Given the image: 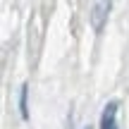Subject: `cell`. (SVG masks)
I'll list each match as a JSON object with an SVG mask.
<instances>
[{
	"label": "cell",
	"instance_id": "cell-1",
	"mask_svg": "<svg viewBox=\"0 0 129 129\" xmlns=\"http://www.w3.org/2000/svg\"><path fill=\"white\" fill-rule=\"evenodd\" d=\"M110 7H112V0H93V7H91V26H93V31H103L108 17H110Z\"/></svg>",
	"mask_w": 129,
	"mask_h": 129
},
{
	"label": "cell",
	"instance_id": "cell-2",
	"mask_svg": "<svg viewBox=\"0 0 129 129\" xmlns=\"http://www.w3.org/2000/svg\"><path fill=\"white\" fill-rule=\"evenodd\" d=\"M101 129H120L117 127V103L110 101L101 115Z\"/></svg>",
	"mask_w": 129,
	"mask_h": 129
},
{
	"label": "cell",
	"instance_id": "cell-3",
	"mask_svg": "<svg viewBox=\"0 0 129 129\" xmlns=\"http://www.w3.org/2000/svg\"><path fill=\"white\" fill-rule=\"evenodd\" d=\"M26 96H29V86L24 84V86L19 88V112H22L24 120L29 117V101H26Z\"/></svg>",
	"mask_w": 129,
	"mask_h": 129
},
{
	"label": "cell",
	"instance_id": "cell-4",
	"mask_svg": "<svg viewBox=\"0 0 129 129\" xmlns=\"http://www.w3.org/2000/svg\"><path fill=\"white\" fill-rule=\"evenodd\" d=\"M84 129H91V127H84Z\"/></svg>",
	"mask_w": 129,
	"mask_h": 129
}]
</instances>
